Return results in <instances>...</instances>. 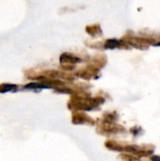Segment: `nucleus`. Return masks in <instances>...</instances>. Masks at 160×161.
Listing matches in <instances>:
<instances>
[{
    "label": "nucleus",
    "instance_id": "1",
    "mask_svg": "<svg viewBox=\"0 0 160 161\" xmlns=\"http://www.w3.org/2000/svg\"><path fill=\"white\" fill-rule=\"evenodd\" d=\"M106 98L99 93L96 96H91L88 91L77 92L71 95L67 103L70 110L74 111H93L99 110L101 106L105 104Z\"/></svg>",
    "mask_w": 160,
    "mask_h": 161
},
{
    "label": "nucleus",
    "instance_id": "2",
    "mask_svg": "<svg viewBox=\"0 0 160 161\" xmlns=\"http://www.w3.org/2000/svg\"><path fill=\"white\" fill-rule=\"evenodd\" d=\"M105 146L107 149L110 151L132 154V155L139 157L140 158L151 157L154 154L155 149H156V146L153 144L137 145V144H129L128 142H118V141H113V140L106 141Z\"/></svg>",
    "mask_w": 160,
    "mask_h": 161
},
{
    "label": "nucleus",
    "instance_id": "3",
    "mask_svg": "<svg viewBox=\"0 0 160 161\" xmlns=\"http://www.w3.org/2000/svg\"><path fill=\"white\" fill-rule=\"evenodd\" d=\"M96 132L102 136H111V135H118V134H124L126 133V129L124 126L118 125L117 123H109L102 118L97 120L96 125Z\"/></svg>",
    "mask_w": 160,
    "mask_h": 161
},
{
    "label": "nucleus",
    "instance_id": "4",
    "mask_svg": "<svg viewBox=\"0 0 160 161\" xmlns=\"http://www.w3.org/2000/svg\"><path fill=\"white\" fill-rule=\"evenodd\" d=\"M85 61L82 58L77 56L76 54L71 52H63L59 56V63H60V70L72 73L76 68L75 66L79 63Z\"/></svg>",
    "mask_w": 160,
    "mask_h": 161
},
{
    "label": "nucleus",
    "instance_id": "5",
    "mask_svg": "<svg viewBox=\"0 0 160 161\" xmlns=\"http://www.w3.org/2000/svg\"><path fill=\"white\" fill-rule=\"evenodd\" d=\"M122 40L124 42H126L131 48H136L139 50L145 51L148 50L150 47L141 35H136V33L132 30H127L125 34L122 37Z\"/></svg>",
    "mask_w": 160,
    "mask_h": 161
},
{
    "label": "nucleus",
    "instance_id": "6",
    "mask_svg": "<svg viewBox=\"0 0 160 161\" xmlns=\"http://www.w3.org/2000/svg\"><path fill=\"white\" fill-rule=\"evenodd\" d=\"M74 75L76 77L82 78L84 80H96V79L100 78V76H101L100 70L94 69L89 65H86L85 67L76 69L74 71Z\"/></svg>",
    "mask_w": 160,
    "mask_h": 161
},
{
    "label": "nucleus",
    "instance_id": "7",
    "mask_svg": "<svg viewBox=\"0 0 160 161\" xmlns=\"http://www.w3.org/2000/svg\"><path fill=\"white\" fill-rule=\"evenodd\" d=\"M139 35L143 38V40L149 46H160V32H155L149 29H141L139 31Z\"/></svg>",
    "mask_w": 160,
    "mask_h": 161
},
{
    "label": "nucleus",
    "instance_id": "8",
    "mask_svg": "<svg viewBox=\"0 0 160 161\" xmlns=\"http://www.w3.org/2000/svg\"><path fill=\"white\" fill-rule=\"evenodd\" d=\"M71 122L73 125H94L95 121L87 115L84 111H74L72 114Z\"/></svg>",
    "mask_w": 160,
    "mask_h": 161
},
{
    "label": "nucleus",
    "instance_id": "9",
    "mask_svg": "<svg viewBox=\"0 0 160 161\" xmlns=\"http://www.w3.org/2000/svg\"><path fill=\"white\" fill-rule=\"evenodd\" d=\"M103 48L104 50H113V49H123V50H130L131 47L124 42L122 39L110 38L107 39L103 42Z\"/></svg>",
    "mask_w": 160,
    "mask_h": 161
},
{
    "label": "nucleus",
    "instance_id": "10",
    "mask_svg": "<svg viewBox=\"0 0 160 161\" xmlns=\"http://www.w3.org/2000/svg\"><path fill=\"white\" fill-rule=\"evenodd\" d=\"M108 63V58L105 54L103 53H97L94 56H92L89 60L87 61V65L97 69V70H102Z\"/></svg>",
    "mask_w": 160,
    "mask_h": 161
},
{
    "label": "nucleus",
    "instance_id": "11",
    "mask_svg": "<svg viewBox=\"0 0 160 161\" xmlns=\"http://www.w3.org/2000/svg\"><path fill=\"white\" fill-rule=\"evenodd\" d=\"M85 31L91 38H97V37H102L103 36V30H102L101 25H100L99 23L87 25L86 27H85Z\"/></svg>",
    "mask_w": 160,
    "mask_h": 161
},
{
    "label": "nucleus",
    "instance_id": "12",
    "mask_svg": "<svg viewBox=\"0 0 160 161\" xmlns=\"http://www.w3.org/2000/svg\"><path fill=\"white\" fill-rule=\"evenodd\" d=\"M102 119L109 123H117V121L119 120V114L116 110L106 111L102 115Z\"/></svg>",
    "mask_w": 160,
    "mask_h": 161
},
{
    "label": "nucleus",
    "instance_id": "13",
    "mask_svg": "<svg viewBox=\"0 0 160 161\" xmlns=\"http://www.w3.org/2000/svg\"><path fill=\"white\" fill-rule=\"evenodd\" d=\"M19 87L15 84H9V83H2L0 84V93H5L8 92H17Z\"/></svg>",
    "mask_w": 160,
    "mask_h": 161
},
{
    "label": "nucleus",
    "instance_id": "14",
    "mask_svg": "<svg viewBox=\"0 0 160 161\" xmlns=\"http://www.w3.org/2000/svg\"><path fill=\"white\" fill-rule=\"evenodd\" d=\"M118 159L120 161H141L139 157L128 153H121V155L118 156Z\"/></svg>",
    "mask_w": 160,
    "mask_h": 161
},
{
    "label": "nucleus",
    "instance_id": "15",
    "mask_svg": "<svg viewBox=\"0 0 160 161\" xmlns=\"http://www.w3.org/2000/svg\"><path fill=\"white\" fill-rule=\"evenodd\" d=\"M129 132H130V134H131L134 138H138V137L141 136V135L144 133L142 127L140 126V125H134V126H132V127L129 129Z\"/></svg>",
    "mask_w": 160,
    "mask_h": 161
},
{
    "label": "nucleus",
    "instance_id": "16",
    "mask_svg": "<svg viewBox=\"0 0 160 161\" xmlns=\"http://www.w3.org/2000/svg\"><path fill=\"white\" fill-rule=\"evenodd\" d=\"M87 44V46L92 48V49H97V50H104L103 48V42H85Z\"/></svg>",
    "mask_w": 160,
    "mask_h": 161
},
{
    "label": "nucleus",
    "instance_id": "17",
    "mask_svg": "<svg viewBox=\"0 0 160 161\" xmlns=\"http://www.w3.org/2000/svg\"><path fill=\"white\" fill-rule=\"evenodd\" d=\"M150 160L151 161H160V156L157 155H152L150 157Z\"/></svg>",
    "mask_w": 160,
    "mask_h": 161
}]
</instances>
